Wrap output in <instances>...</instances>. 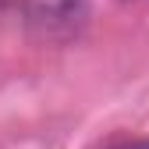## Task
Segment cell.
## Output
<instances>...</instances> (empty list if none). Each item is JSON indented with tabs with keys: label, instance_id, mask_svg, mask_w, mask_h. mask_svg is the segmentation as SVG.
I'll return each instance as SVG.
<instances>
[{
	"label": "cell",
	"instance_id": "2",
	"mask_svg": "<svg viewBox=\"0 0 149 149\" xmlns=\"http://www.w3.org/2000/svg\"><path fill=\"white\" fill-rule=\"evenodd\" d=\"M117 149H149V142H128V146H117Z\"/></svg>",
	"mask_w": 149,
	"mask_h": 149
},
{
	"label": "cell",
	"instance_id": "1",
	"mask_svg": "<svg viewBox=\"0 0 149 149\" xmlns=\"http://www.w3.org/2000/svg\"><path fill=\"white\" fill-rule=\"evenodd\" d=\"M89 0H25V22L43 39H68L82 29Z\"/></svg>",
	"mask_w": 149,
	"mask_h": 149
}]
</instances>
